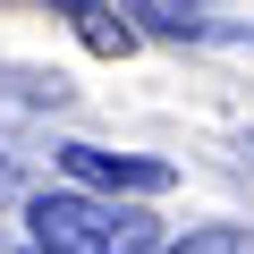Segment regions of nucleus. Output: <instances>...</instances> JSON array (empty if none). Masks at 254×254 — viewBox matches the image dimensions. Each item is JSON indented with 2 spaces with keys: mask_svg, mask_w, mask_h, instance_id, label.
I'll use <instances>...</instances> for the list:
<instances>
[{
  "mask_svg": "<svg viewBox=\"0 0 254 254\" xmlns=\"http://www.w3.org/2000/svg\"><path fill=\"white\" fill-rule=\"evenodd\" d=\"M60 9L76 17V34L110 60V51H136V26H127V9H119V0H60Z\"/></svg>",
  "mask_w": 254,
  "mask_h": 254,
  "instance_id": "3",
  "label": "nucleus"
},
{
  "mask_svg": "<svg viewBox=\"0 0 254 254\" xmlns=\"http://www.w3.org/2000/svg\"><path fill=\"white\" fill-rule=\"evenodd\" d=\"M161 254H254V229L203 220V229H187V237H178V246H161Z\"/></svg>",
  "mask_w": 254,
  "mask_h": 254,
  "instance_id": "4",
  "label": "nucleus"
},
{
  "mask_svg": "<svg viewBox=\"0 0 254 254\" xmlns=\"http://www.w3.org/2000/svg\"><path fill=\"white\" fill-rule=\"evenodd\" d=\"M246 153H254V136H246Z\"/></svg>",
  "mask_w": 254,
  "mask_h": 254,
  "instance_id": "6",
  "label": "nucleus"
},
{
  "mask_svg": "<svg viewBox=\"0 0 254 254\" xmlns=\"http://www.w3.org/2000/svg\"><path fill=\"white\" fill-rule=\"evenodd\" d=\"M34 254H161V220L144 195H102V187H34L26 195Z\"/></svg>",
  "mask_w": 254,
  "mask_h": 254,
  "instance_id": "1",
  "label": "nucleus"
},
{
  "mask_svg": "<svg viewBox=\"0 0 254 254\" xmlns=\"http://www.w3.org/2000/svg\"><path fill=\"white\" fill-rule=\"evenodd\" d=\"M34 195V153L17 136H0V203H26Z\"/></svg>",
  "mask_w": 254,
  "mask_h": 254,
  "instance_id": "5",
  "label": "nucleus"
},
{
  "mask_svg": "<svg viewBox=\"0 0 254 254\" xmlns=\"http://www.w3.org/2000/svg\"><path fill=\"white\" fill-rule=\"evenodd\" d=\"M60 170L76 187H102V195H170L178 170L153 161V153H110V144H60Z\"/></svg>",
  "mask_w": 254,
  "mask_h": 254,
  "instance_id": "2",
  "label": "nucleus"
}]
</instances>
